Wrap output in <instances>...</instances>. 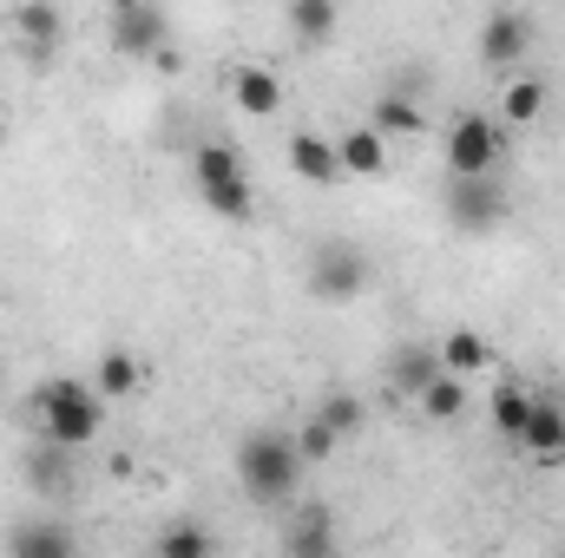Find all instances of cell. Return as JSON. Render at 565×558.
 I'll return each instance as SVG.
<instances>
[{
  "label": "cell",
  "mask_w": 565,
  "mask_h": 558,
  "mask_svg": "<svg viewBox=\"0 0 565 558\" xmlns=\"http://www.w3.org/2000/svg\"><path fill=\"white\" fill-rule=\"evenodd\" d=\"M282 558H342L335 513H329V506H302V513L282 526Z\"/></svg>",
  "instance_id": "9c48e42d"
},
{
  "label": "cell",
  "mask_w": 565,
  "mask_h": 558,
  "mask_svg": "<svg viewBox=\"0 0 565 558\" xmlns=\"http://www.w3.org/2000/svg\"><path fill=\"white\" fill-rule=\"evenodd\" d=\"M526 53H533V13L500 7V13L480 20V60H487V66H513V60H526Z\"/></svg>",
  "instance_id": "ba28073f"
},
{
  "label": "cell",
  "mask_w": 565,
  "mask_h": 558,
  "mask_svg": "<svg viewBox=\"0 0 565 558\" xmlns=\"http://www.w3.org/2000/svg\"><path fill=\"white\" fill-rule=\"evenodd\" d=\"M316 420H322L335 440H349V433L362 427V395H349V388H342V395H329V401L316 408Z\"/></svg>",
  "instance_id": "484cf974"
},
{
  "label": "cell",
  "mask_w": 565,
  "mask_h": 558,
  "mask_svg": "<svg viewBox=\"0 0 565 558\" xmlns=\"http://www.w3.org/2000/svg\"><path fill=\"white\" fill-rule=\"evenodd\" d=\"M335 164H342V178H382L388 171V139L369 132V126H355V132L335 139Z\"/></svg>",
  "instance_id": "9a60e30c"
},
{
  "label": "cell",
  "mask_w": 565,
  "mask_h": 558,
  "mask_svg": "<svg viewBox=\"0 0 565 558\" xmlns=\"http://www.w3.org/2000/svg\"><path fill=\"white\" fill-rule=\"evenodd\" d=\"M231 106L250 112V119H270V112L282 106V79L270 73V66H257V60L231 66Z\"/></svg>",
  "instance_id": "30bf717a"
},
{
  "label": "cell",
  "mask_w": 565,
  "mask_h": 558,
  "mask_svg": "<svg viewBox=\"0 0 565 558\" xmlns=\"http://www.w3.org/2000/svg\"><path fill=\"white\" fill-rule=\"evenodd\" d=\"M415 401H422V415H427V420H460V415H467V382L440 375V382H434V388H422Z\"/></svg>",
  "instance_id": "cb8c5ba5"
},
{
  "label": "cell",
  "mask_w": 565,
  "mask_h": 558,
  "mask_svg": "<svg viewBox=\"0 0 565 558\" xmlns=\"http://www.w3.org/2000/svg\"><path fill=\"white\" fill-rule=\"evenodd\" d=\"M289 26H296V40H329L335 33V0H296Z\"/></svg>",
  "instance_id": "d4e9b609"
},
{
  "label": "cell",
  "mask_w": 565,
  "mask_h": 558,
  "mask_svg": "<svg viewBox=\"0 0 565 558\" xmlns=\"http://www.w3.org/2000/svg\"><path fill=\"white\" fill-rule=\"evenodd\" d=\"M60 7H46V0H26V7H13V40L33 53V60H53V46H60Z\"/></svg>",
  "instance_id": "5bb4252c"
},
{
  "label": "cell",
  "mask_w": 565,
  "mask_h": 558,
  "mask_svg": "<svg viewBox=\"0 0 565 558\" xmlns=\"http://www.w3.org/2000/svg\"><path fill=\"white\" fill-rule=\"evenodd\" d=\"M447 178H500V158H507V132L487 119V112H460L447 126Z\"/></svg>",
  "instance_id": "277c9868"
},
{
  "label": "cell",
  "mask_w": 565,
  "mask_h": 558,
  "mask_svg": "<svg viewBox=\"0 0 565 558\" xmlns=\"http://www.w3.org/2000/svg\"><path fill=\"white\" fill-rule=\"evenodd\" d=\"M113 46L132 53V60H164L171 53V20L145 0H119L113 7Z\"/></svg>",
  "instance_id": "52a82bcc"
},
{
  "label": "cell",
  "mask_w": 565,
  "mask_h": 558,
  "mask_svg": "<svg viewBox=\"0 0 565 558\" xmlns=\"http://www.w3.org/2000/svg\"><path fill=\"white\" fill-rule=\"evenodd\" d=\"M73 473H79V453H73V447L40 440V447L26 453V480H33L40 493H66V486H73Z\"/></svg>",
  "instance_id": "e0dca14e"
},
{
  "label": "cell",
  "mask_w": 565,
  "mask_h": 558,
  "mask_svg": "<svg viewBox=\"0 0 565 558\" xmlns=\"http://www.w3.org/2000/svg\"><path fill=\"white\" fill-rule=\"evenodd\" d=\"M546 106H553V86H546L540 73H526V79H513V86L500 93V119H507V126H533Z\"/></svg>",
  "instance_id": "d6986e66"
},
{
  "label": "cell",
  "mask_w": 565,
  "mask_h": 558,
  "mask_svg": "<svg viewBox=\"0 0 565 558\" xmlns=\"http://www.w3.org/2000/svg\"><path fill=\"white\" fill-rule=\"evenodd\" d=\"M296 447H302V466H316V460H329V453H335L342 440H335V433H329L322 420L309 415V420H302V427H296Z\"/></svg>",
  "instance_id": "4316f807"
},
{
  "label": "cell",
  "mask_w": 565,
  "mask_h": 558,
  "mask_svg": "<svg viewBox=\"0 0 565 558\" xmlns=\"http://www.w3.org/2000/svg\"><path fill=\"white\" fill-rule=\"evenodd\" d=\"M369 132H382V139H415V132H427V112L415 99H402V93H382V99L369 106Z\"/></svg>",
  "instance_id": "ac0fdd59"
},
{
  "label": "cell",
  "mask_w": 565,
  "mask_h": 558,
  "mask_svg": "<svg viewBox=\"0 0 565 558\" xmlns=\"http://www.w3.org/2000/svg\"><path fill=\"white\" fill-rule=\"evenodd\" d=\"M282 158H289V171H296L302 184H335V178H342V164H335V144L316 139V132H296V139L282 144Z\"/></svg>",
  "instance_id": "2e32d148"
},
{
  "label": "cell",
  "mask_w": 565,
  "mask_h": 558,
  "mask_svg": "<svg viewBox=\"0 0 565 558\" xmlns=\"http://www.w3.org/2000/svg\"><path fill=\"white\" fill-rule=\"evenodd\" d=\"M487 415H493V427H500L507 440H520V433H526V415H533V395H526V388H513V382H500Z\"/></svg>",
  "instance_id": "603a6c76"
},
{
  "label": "cell",
  "mask_w": 565,
  "mask_h": 558,
  "mask_svg": "<svg viewBox=\"0 0 565 558\" xmlns=\"http://www.w3.org/2000/svg\"><path fill=\"white\" fill-rule=\"evenodd\" d=\"M559 408H565V395H559Z\"/></svg>",
  "instance_id": "83f0119b"
},
{
  "label": "cell",
  "mask_w": 565,
  "mask_h": 558,
  "mask_svg": "<svg viewBox=\"0 0 565 558\" xmlns=\"http://www.w3.org/2000/svg\"><path fill=\"white\" fill-rule=\"evenodd\" d=\"M520 447H526L540 466H559V460H565V408H559V401H540V395H533V415H526Z\"/></svg>",
  "instance_id": "8fae6325"
},
{
  "label": "cell",
  "mask_w": 565,
  "mask_h": 558,
  "mask_svg": "<svg viewBox=\"0 0 565 558\" xmlns=\"http://www.w3.org/2000/svg\"><path fill=\"white\" fill-rule=\"evenodd\" d=\"M26 420H33V433L40 440H53V447H93L99 440V427H106V401H99V388L93 382H73V375H53V382H40L33 388V401H26Z\"/></svg>",
  "instance_id": "6da1fadb"
},
{
  "label": "cell",
  "mask_w": 565,
  "mask_h": 558,
  "mask_svg": "<svg viewBox=\"0 0 565 558\" xmlns=\"http://www.w3.org/2000/svg\"><path fill=\"white\" fill-rule=\"evenodd\" d=\"M434 382H440V348H434V342H402V348L388 355V388L422 395Z\"/></svg>",
  "instance_id": "7c38bea8"
},
{
  "label": "cell",
  "mask_w": 565,
  "mask_h": 558,
  "mask_svg": "<svg viewBox=\"0 0 565 558\" xmlns=\"http://www.w3.org/2000/svg\"><path fill=\"white\" fill-rule=\"evenodd\" d=\"M139 382H145V368H139L132 348H106V355H99V375H93L99 395H139Z\"/></svg>",
  "instance_id": "44dd1931"
},
{
  "label": "cell",
  "mask_w": 565,
  "mask_h": 558,
  "mask_svg": "<svg viewBox=\"0 0 565 558\" xmlns=\"http://www.w3.org/2000/svg\"><path fill=\"white\" fill-rule=\"evenodd\" d=\"M191 178H198V197H204V204H211L217 217L244 224V217L257 211L250 171H244V158H237L231 144H198V151H191Z\"/></svg>",
  "instance_id": "3957f363"
},
{
  "label": "cell",
  "mask_w": 565,
  "mask_h": 558,
  "mask_svg": "<svg viewBox=\"0 0 565 558\" xmlns=\"http://www.w3.org/2000/svg\"><path fill=\"white\" fill-rule=\"evenodd\" d=\"M434 348H440V375H454V382H467V375L487 368V342H480L473 329H454V335H440Z\"/></svg>",
  "instance_id": "ffe728a7"
},
{
  "label": "cell",
  "mask_w": 565,
  "mask_h": 558,
  "mask_svg": "<svg viewBox=\"0 0 565 558\" xmlns=\"http://www.w3.org/2000/svg\"><path fill=\"white\" fill-rule=\"evenodd\" d=\"M237 486L257 500V506H289L296 486H302V447H296V427H250L237 440Z\"/></svg>",
  "instance_id": "7a4b0ae2"
},
{
  "label": "cell",
  "mask_w": 565,
  "mask_h": 558,
  "mask_svg": "<svg viewBox=\"0 0 565 558\" xmlns=\"http://www.w3.org/2000/svg\"><path fill=\"white\" fill-rule=\"evenodd\" d=\"M217 546H211V533L198 526V519H171L164 533H158V546H151V558H211Z\"/></svg>",
  "instance_id": "7402d4cb"
},
{
  "label": "cell",
  "mask_w": 565,
  "mask_h": 558,
  "mask_svg": "<svg viewBox=\"0 0 565 558\" xmlns=\"http://www.w3.org/2000/svg\"><path fill=\"white\" fill-rule=\"evenodd\" d=\"M440 211H447V224L454 230H493L500 217H507V184L500 178H447V197H440Z\"/></svg>",
  "instance_id": "8992f818"
},
{
  "label": "cell",
  "mask_w": 565,
  "mask_h": 558,
  "mask_svg": "<svg viewBox=\"0 0 565 558\" xmlns=\"http://www.w3.org/2000/svg\"><path fill=\"white\" fill-rule=\"evenodd\" d=\"M7 558H79V539L53 519H26V526H13Z\"/></svg>",
  "instance_id": "4fadbf2b"
},
{
  "label": "cell",
  "mask_w": 565,
  "mask_h": 558,
  "mask_svg": "<svg viewBox=\"0 0 565 558\" xmlns=\"http://www.w3.org/2000/svg\"><path fill=\"white\" fill-rule=\"evenodd\" d=\"M369 289V257L355 244H316L309 250V296L316 302H355Z\"/></svg>",
  "instance_id": "5b68a950"
}]
</instances>
